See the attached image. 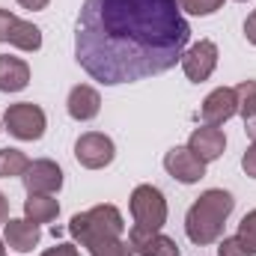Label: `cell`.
<instances>
[{
    "mask_svg": "<svg viewBox=\"0 0 256 256\" xmlns=\"http://www.w3.org/2000/svg\"><path fill=\"white\" fill-rule=\"evenodd\" d=\"M9 220V200H6V194L0 191V224H6Z\"/></svg>",
    "mask_w": 256,
    "mask_h": 256,
    "instance_id": "obj_29",
    "label": "cell"
},
{
    "mask_svg": "<svg viewBox=\"0 0 256 256\" xmlns=\"http://www.w3.org/2000/svg\"><path fill=\"white\" fill-rule=\"evenodd\" d=\"M0 256H6V242L0 238Z\"/></svg>",
    "mask_w": 256,
    "mask_h": 256,
    "instance_id": "obj_31",
    "label": "cell"
},
{
    "mask_svg": "<svg viewBox=\"0 0 256 256\" xmlns=\"http://www.w3.org/2000/svg\"><path fill=\"white\" fill-rule=\"evenodd\" d=\"M92 256H134L131 244L122 242V236H110V238H92L84 244Z\"/></svg>",
    "mask_w": 256,
    "mask_h": 256,
    "instance_id": "obj_19",
    "label": "cell"
},
{
    "mask_svg": "<svg viewBox=\"0 0 256 256\" xmlns=\"http://www.w3.org/2000/svg\"><path fill=\"white\" fill-rule=\"evenodd\" d=\"M238 3H244V0H238Z\"/></svg>",
    "mask_w": 256,
    "mask_h": 256,
    "instance_id": "obj_32",
    "label": "cell"
},
{
    "mask_svg": "<svg viewBox=\"0 0 256 256\" xmlns=\"http://www.w3.org/2000/svg\"><path fill=\"white\" fill-rule=\"evenodd\" d=\"M66 110H68V116H72L74 122H90V120H96L98 110H102V96H98V90L90 86V84L72 86V92H68V98H66Z\"/></svg>",
    "mask_w": 256,
    "mask_h": 256,
    "instance_id": "obj_13",
    "label": "cell"
},
{
    "mask_svg": "<svg viewBox=\"0 0 256 256\" xmlns=\"http://www.w3.org/2000/svg\"><path fill=\"white\" fill-rule=\"evenodd\" d=\"M18 15H12L9 9H0V42H6L9 39V27H12V21H15Z\"/></svg>",
    "mask_w": 256,
    "mask_h": 256,
    "instance_id": "obj_25",
    "label": "cell"
},
{
    "mask_svg": "<svg viewBox=\"0 0 256 256\" xmlns=\"http://www.w3.org/2000/svg\"><path fill=\"white\" fill-rule=\"evenodd\" d=\"M30 84V66L21 57L0 54V92H21Z\"/></svg>",
    "mask_w": 256,
    "mask_h": 256,
    "instance_id": "obj_15",
    "label": "cell"
},
{
    "mask_svg": "<svg viewBox=\"0 0 256 256\" xmlns=\"http://www.w3.org/2000/svg\"><path fill=\"white\" fill-rule=\"evenodd\" d=\"M27 194H57L63 188V170L51 158H36L21 176Z\"/></svg>",
    "mask_w": 256,
    "mask_h": 256,
    "instance_id": "obj_8",
    "label": "cell"
},
{
    "mask_svg": "<svg viewBox=\"0 0 256 256\" xmlns=\"http://www.w3.org/2000/svg\"><path fill=\"white\" fill-rule=\"evenodd\" d=\"M218 256H254V254L244 248V242H242L238 236H230V238H224V242H220Z\"/></svg>",
    "mask_w": 256,
    "mask_h": 256,
    "instance_id": "obj_23",
    "label": "cell"
},
{
    "mask_svg": "<svg viewBox=\"0 0 256 256\" xmlns=\"http://www.w3.org/2000/svg\"><path fill=\"white\" fill-rule=\"evenodd\" d=\"M224 6V0H179V9L188 15H214Z\"/></svg>",
    "mask_w": 256,
    "mask_h": 256,
    "instance_id": "obj_22",
    "label": "cell"
},
{
    "mask_svg": "<svg viewBox=\"0 0 256 256\" xmlns=\"http://www.w3.org/2000/svg\"><path fill=\"white\" fill-rule=\"evenodd\" d=\"M18 3H21L24 9H30V12H39V9H45L51 0H18Z\"/></svg>",
    "mask_w": 256,
    "mask_h": 256,
    "instance_id": "obj_28",
    "label": "cell"
},
{
    "mask_svg": "<svg viewBox=\"0 0 256 256\" xmlns=\"http://www.w3.org/2000/svg\"><path fill=\"white\" fill-rule=\"evenodd\" d=\"M128 244H131V250L137 256H179V244L170 236H164L161 230L158 232H149V230L131 226Z\"/></svg>",
    "mask_w": 256,
    "mask_h": 256,
    "instance_id": "obj_11",
    "label": "cell"
},
{
    "mask_svg": "<svg viewBox=\"0 0 256 256\" xmlns=\"http://www.w3.org/2000/svg\"><path fill=\"white\" fill-rule=\"evenodd\" d=\"M242 167H244V173H248L250 179H256V143H250L248 152L242 155Z\"/></svg>",
    "mask_w": 256,
    "mask_h": 256,
    "instance_id": "obj_24",
    "label": "cell"
},
{
    "mask_svg": "<svg viewBox=\"0 0 256 256\" xmlns=\"http://www.w3.org/2000/svg\"><path fill=\"white\" fill-rule=\"evenodd\" d=\"M68 232L74 242L86 244L92 238H110V236H122L126 232V220L120 214L116 206H92L90 212H80L68 220Z\"/></svg>",
    "mask_w": 256,
    "mask_h": 256,
    "instance_id": "obj_3",
    "label": "cell"
},
{
    "mask_svg": "<svg viewBox=\"0 0 256 256\" xmlns=\"http://www.w3.org/2000/svg\"><path fill=\"white\" fill-rule=\"evenodd\" d=\"M244 131H248V137L256 143V116H250V120H244Z\"/></svg>",
    "mask_w": 256,
    "mask_h": 256,
    "instance_id": "obj_30",
    "label": "cell"
},
{
    "mask_svg": "<svg viewBox=\"0 0 256 256\" xmlns=\"http://www.w3.org/2000/svg\"><path fill=\"white\" fill-rule=\"evenodd\" d=\"M42 256H80V250L74 244H57V248H48Z\"/></svg>",
    "mask_w": 256,
    "mask_h": 256,
    "instance_id": "obj_26",
    "label": "cell"
},
{
    "mask_svg": "<svg viewBox=\"0 0 256 256\" xmlns=\"http://www.w3.org/2000/svg\"><path fill=\"white\" fill-rule=\"evenodd\" d=\"M164 170L182 185H194V182H200L206 176V164L194 155L188 146H173L164 155Z\"/></svg>",
    "mask_w": 256,
    "mask_h": 256,
    "instance_id": "obj_9",
    "label": "cell"
},
{
    "mask_svg": "<svg viewBox=\"0 0 256 256\" xmlns=\"http://www.w3.org/2000/svg\"><path fill=\"white\" fill-rule=\"evenodd\" d=\"M188 149L202 164H212V161H218L224 155L226 137H224V131L218 126H200V128H194L191 137H188Z\"/></svg>",
    "mask_w": 256,
    "mask_h": 256,
    "instance_id": "obj_12",
    "label": "cell"
},
{
    "mask_svg": "<svg viewBox=\"0 0 256 256\" xmlns=\"http://www.w3.org/2000/svg\"><path fill=\"white\" fill-rule=\"evenodd\" d=\"M238 238H242L244 248L256 256V208L242 218V224H238Z\"/></svg>",
    "mask_w": 256,
    "mask_h": 256,
    "instance_id": "obj_21",
    "label": "cell"
},
{
    "mask_svg": "<svg viewBox=\"0 0 256 256\" xmlns=\"http://www.w3.org/2000/svg\"><path fill=\"white\" fill-rule=\"evenodd\" d=\"M3 128L18 137V140H42L48 120H45V110L33 102H18V104H9L6 114H3Z\"/></svg>",
    "mask_w": 256,
    "mask_h": 256,
    "instance_id": "obj_5",
    "label": "cell"
},
{
    "mask_svg": "<svg viewBox=\"0 0 256 256\" xmlns=\"http://www.w3.org/2000/svg\"><path fill=\"white\" fill-rule=\"evenodd\" d=\"M39 238H42V232H39V224H33V220H27V218H9L6 224H3V242L12 248V250H18V254H27V250H33L36 244H39Z\"/></svg>",
    "mask_w": 256,
    "mask_h": 256,
    "instance_id": "obj_14",
    "label": "cell"
},
{
    "mask_svg": "<svg viewBox=\"0 0 256 256\" xmlns=\"http://www.w3.org/2000/svg\"><path fill=\"white\" fill-rule=\"evenodd\" d=\"M218 68V45L212 39H200L182 54V72L194 84H202L212 78V72Z\"/></svg>",
    "mask_w": 256,
    "mask_h": 256,
    "instance_id": "obj_7",
    "label": "cell"
},
{
    "mask_svg": "<svg viewBox=\"0 0 256 256\" xmlns=\"http://www.w3.org/2000/svg\"><path fill=\"white\" fill-rule=\"evenodd\" d=\"M232 208H236V200L224 188H212V191L200 194L185 214L188 238L194 244H214L224 236V226H226V218L232 214Z\"/></svg>",
    "mask_w": 256,
    "mask_h": 256,
    "instance_id": "obj_2",
    "label": "cell"
},
{
    "mask_svg": "<svg viewBox=\"0 0 256 256\" xmlns=\"http://www.w3.org/2000/svg\"><path fill=\"white\" fill-rule=\"evenodd\" d=\"M236 102H238V114L244 120L256 116V80H242L236 86Z\"/></svg>",
    "mask_w": 256,
    "mask_h": 256,
    "instance_id": "obj_20",
    "label": "cell"
},
{
    "mask_svg": "<svg viewBox=\"0 0 256 256\" xmlns=\"http://www.w3.org/2000/svg\"><path fill=\"white\" fill-rule=\"evenodd\" d=\"M6 42L15 45L18 51H39L42 48V30L36 24H30V21L15 18L12 27H9V39Z\"/></svg>",
    "mask_w": 256,
    "mask_h": 256,
    "instance_id": "obj_17",
    "label": "cell"
},
{
    "mask_svg": "<svg viewBox=\"0 0 256 256\" xmlns=\"http://www.w3.org/2000/svg\"><path fill=\"white\" fill-rule=\"evenodd\" d=\"M74 158H78V164L86 167V170H102V167H108V164L116 158V146H114V140H110L108 134H102V131H86V134H80L78 143H74Z\"/></svg>",
    "mask_w": 256,
    "mask_h": 256,
    "instance_id": "obj_6",
    "label": "cell"
},
{
    "mask_svg": "<svg viewBox=\"0 0 256 256\" xmlns=\"http://www.w3.org/2000/svg\"><path fill=\"white\" fill-rule=\"evenodd\" d=\"M60 214V202L54 200V194H27L24 200V218L33 224H51Z\"/></svg>",
    "mask_w": 256,
    "mask_h": 256,
    "instance_id": "obj_16",
    "label": "cell"
},
{
    "mask_svg": "<svg viewBox=\"0 0 256 256\" xmlns=\"http://www.w3.org/2000/svg\"><path fill=\"white\" fill-rule=\"evenodd\" d=\"M191 39L179 0H84L74 24V60L104 84H134L170 72Z\"/></svg>",
    "mask_w": 256,
    "mask_h": 256,
    "instance_id": "obj_1",
    "label": "cell"
},
{
    "mask_svg": "<svg viewBox=\"0 0 256 256\" xmlns=\"http://www.w3.org/2000/svg\"><path fill=\"white\" fill-rule=\"evenodd\" d=\"M128 208H131L134 226H140V230L158 232L167 224V200H164L161 188H155V185H137L131 191Z\"/></svg>",
    "mask_w": 256,
    "mask_h": 256,
    "instance_id": "obj_4",
    "label": "cell"
},
{
    "mask_svg": "<svg viewBox=\"0 0 256 256\" xmlns=\"http://www.w3.org/2000/svg\"><path fill=\"white\" fill-rule=\"evenodd\" d=\"M238 114V102H236V86H218L206 96L200 116L206 126H224Z\"/></svg>",
    "mask_w": 256,
    "mask_h": 256,
    "instance_id": "obj_10",
    "label": "cell"
},
{
    "mask_svg": "<svg viewBox=\"0 0 256 256\" xmlns=\"http://www.w3.org/2000/svg\"><path fill=\"white\" fill-rule=\"evenodd\" d=\"M30 167V158L21 149H0V179H12V176H24V170Z\"/></svg>",
    "mask_w": 256,
    "mask_h": 256,
    "instance_id": "obj_18",
    "label": "cell"
},
{
    "mask_svg": "<svg viewBox=\"0 0 256 256\" xmlns=\"http://www.w3.org/2000/svg\"><path fill=\"white\" fill-rule=\"evenodd\" d=\"M244 36H248L250 45H256V9L248 15V21H244Z\"/></svg>",
    "mask_w": 256,
    "mask_h": 256,
    "instance_id": "obj_27",
    "label": "cell"
}]
</instances>
